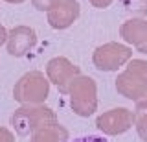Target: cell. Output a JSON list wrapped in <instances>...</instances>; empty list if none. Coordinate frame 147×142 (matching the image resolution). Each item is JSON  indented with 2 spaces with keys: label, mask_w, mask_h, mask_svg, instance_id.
<instances>
[{
  "label": "cell",
  "mask_w": 147,
  "mask_h": 142,
  "mask_svg": "<svg viewBox=\"0 0 147 142\" xmlns=\"http://www.w3.org/2000/svg\"><path fill=\"white\" fill-rule=\"evenodd\" d=\"M7 31H6V28H4V26H0V44H4L7 41Z\"/></svg>",
  "instance_id": "6"
},
{
  "label": "cell",
  "mask_w": 147,
  "mask_h": 142,
  "mask_svg": "<svg viewBox=\"0 0 147 142\" xmlns=\"http://www.w3.org/2000/svg\"><path fill=\"white\" fill-rule=\"evenodd\" d=\"M48 85L46 79L40 74H30L20 79V83L15 87V98L20 102H30V100H42L46 98Z\"/></svg>",
  "instance_id": "1"
},
{
  "label": "cell",
  "mask_w": 147,
  "mask_h": 142,
  "mask_svg": "<svg viewBox=\"0 0 147 142\" xmlns=\"http://www.w3.org/2000/svg\"><path fill=\"white\" fill-rule=\"evenodd\" d=\"M72 142H107L103 137L98 135H86V137H79V139H74Z\"/></svg>",
  "instance_id": "4"
},
{
  "label": "cell",
  "mask_w": 147,
  "mask_h": 142,
  "mask_svg": "<svg viewBox=\"0 0 147 142\" xmlns=\"http://www.w3.org/2000/svg\"><path fill=\"white\" fill-rule=\"evenodd\" d=\"M0 142H15L13 140V135L6 129V127H0Z\"/></svg>",
  "instance_id": "5"
},
{
  "label": "cell",
  "mask_w": 147,
  "mask_h": 142,
  "mask_svg": "<svg viewBox=\"0 0 147 142\" xmlns=\"http://www.w3.org/2000/svg\"><path fill=\"white\" fill-rule=\"evenodd\" d=\"M92 2H94L96 6H107V4L110 2V0H92Z\"/></svg>",
  "instance_id": "7"
},
{
  "label": "cell",
  "mask_w": 147,
  "mask_h": 142,
  "mask_svg": "<svg viewBox=\"0 0 147 142\" xmlns=\"http://www.w3.org/2000/svg\"><path fill=\"white\" fill-rule=\"evenodd\" d=\"M6 2H11V4H18V2H22V0H6Z\"/></svg>",
  "instance_id": "8"
},
{
  "label": "cell",
  "mask_w": 147,
  "mask_h": 142,
  "mask_svg": "<svg viewBox=\"0 0 147 142\" xmlns=\"http://www.w3.org/2000/svg\"><path fill=\"white\" fill-rule=\"evenodd\" d=\"M35 31L30 28H15L7 35V52L15 57H20L35 44Z\"/></svg>",
  "instance_id": "2"
},
{
  "label": "cell",
  "mask_w": 147,
  "mask_h": 142,
  "mask_svg": "<svg viewBox=\"0 0 147 142\" xmlns=\"http://www.w3.org/2000/svg\"><path fill=\"white\" fill-rule=\"evenodd\" d=\"M52 4L55 6V10L50 15V20H52L53 26L64 28V26H68L76 19V15H77V2L76 0H53Z\"/></svg>",
  "instance_id": "3"
}]
</instances>
